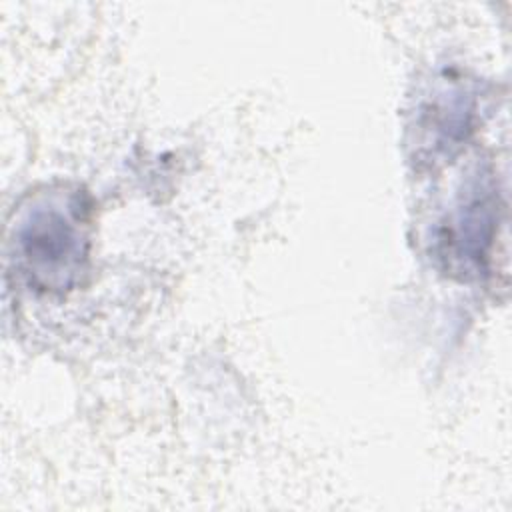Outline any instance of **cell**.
<instances>
[{"mask_svg":"<svg viewBox=\"0 0 512 512\" xmlns=\"http://www.w3.org/2000/svg\"><path fill=\"white\" fill-rule=\"evenodd\" d=\"M88 204L78 190L36 196L14 226V258L34 288L70 290L88 262Z\"/></svg>","mask_w":512,"mask_h":512,"instance_id":"6da1fadb","label":"cell"},{"mask_svg":"<svg viewBox=\"0 0 512 512\" xmlns=\"http://www.w3.org/2000/svg\"><path fill=\"white\" fill-rule=\"evenodd\" d=\"M490 178H474L470 190L452 212L442 236L448 268L480 272L492 246L496 228V198Z\"/></svg>","mask_w":512,"mask_h":512,"instance_id":"7a4b0ae2","label":"cell"}]
</instances>
